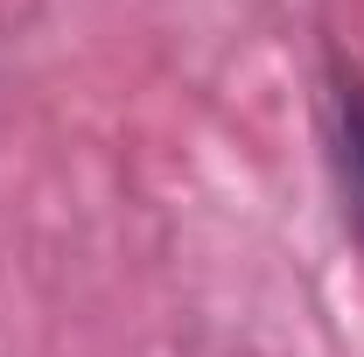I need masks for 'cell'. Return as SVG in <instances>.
Instances as JSON below:
<instances>
[{
    "label": "cell",
    "instance_id": "6da1fadb",
    "mask_svg": "<svg viewBox=\"0 0 364 357\" xmlns=\"http://www.w3.org/2000/svg\"><path fill=\"white\" fill-rule=\"evenodd\" d=\"M336 147H343V176H350V211L364 231V78L336 70Z\"/></svg>",
    "mask_w": 364,
    "mask_h": 357
}]
</instances>
